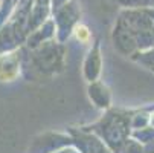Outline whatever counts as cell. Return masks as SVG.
<instances>
[{
    "mask_svg": "<svg viewBox=\"0 0 154 153\" xmlns=\"http://www.w3.org/2000/svg\"><path fill=\"white\" fill-rule=\"evenodd\" d=\"M75 32H76L78 40H81V41H87V40H89V31H87L85 26H76Z\"/></svg>",
    "mask_w": 154,
    "mask_h": 153,
    "instance_id": "6da1fadb",
    "label": "cell"
}]
</instances>
